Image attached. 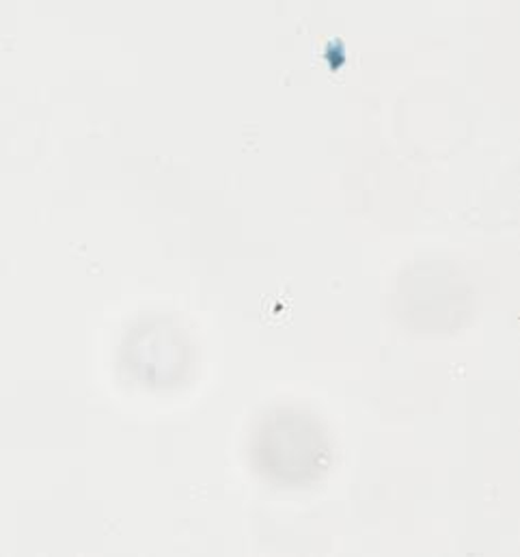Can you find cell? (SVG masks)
Here are the masks:
<instances>
[{"instance_id": "1", "label": "cell", "mask_w": 520, "mask_h": 557, "mask_svg": "<svg viewBox=\"0 0 520 557\" xmlns=\"http://www.w3.org/2000/svg\"><path fill=\"white\" fill-rule=\"evenodd\" d=\"M263 473L298 482L322 471L326 460V441L313 419L296 413H276L261 425L253 447Z\"/></svg>"}]
</instances>
